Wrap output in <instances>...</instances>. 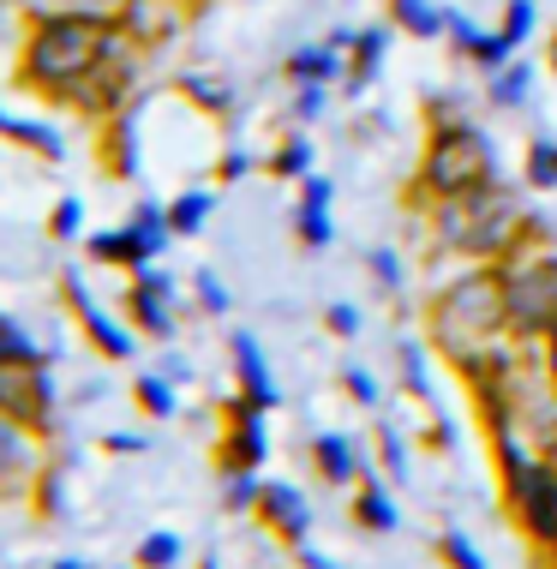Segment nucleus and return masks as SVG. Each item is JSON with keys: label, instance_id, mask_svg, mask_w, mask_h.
<instances>
[{"label": "nucleus", "instance_id": "8", "mask_svg": "<svg viewBox=\"0 0 557 569\" xmlns=\"http://www.w3.org/2000/svg\"><path fill=\"white\" fill-rule=\"evenodd\" d=\"M252 516L265 521V528H270L288 551L312 540V503H306V498H300V486H288V480H265V491H258V510H252Z\"/></svg>", "mask_w": 557, "mask_h": 569}, {"label": "nucleus", "instance_id": "40", "mask_svg": "<svg viewBox=\"0 0 557 569\" xmlns=\"http://www.w3.org/2000/svg\"><path fill=\"white\" fill-rule=\"evenodd\" d=\"M115 7H120V0H72V12H97V19H108Z\"/></svg>", "mask_w": 557, "mask_h": 569}, {"label": "nucleus", "instance_id": "39", "mask_svg": "<svg viewBox=\"0 0 557 569\" xmlns=\"http://www.w3.org/2000/svg\"><path fill=\"white\" fill-rule=\"evenodd\" d=\"M102 450H120V456H138V450H145V438H132V432H108V438H102Z\"/></svg>", "mask_w": 557, "mask_h": 569}, {"label": "nucleus", "instance_id": "38", "mask_svg": "<svg viewBox=\"0 0 557 569\" xmlns=\"http://www.w3.org/2000/svg\"><path fill=\"white\" fill-rule=\"evenodd\" d=\"M324 325H330L336 336H360V312H354V306H330V312H324Z\"/></svg>", "mask_w": 557, "mask_h": 569}, {"label": "nucleus", "instance_id": "42", "mask_svg": "<svg viewBox=\"0 0 557 569\" xmlns=\"http://www.w3.org/2000/svg\"><path fill=\"white\" fill-rule=\"evenodd\" d=\"M539 456H546V461H551V468H557V426H551V432H546V438H539Z\"/></svg>", "mask_w": 557, "mask_h": 569}, {"label": "nucleus", "instance_id": "45", "mask_svg": "<svg viewBox=\"0 0 557 569\" xmlns=\"http://www.w3.org/2000/svg\"><path fill=\"white\" fill-rule=\"evenodd\" d=\"M551 67H557V42H551Z\"/></svg>", "mask_w": 557, "mask_h": 569}, {"label": "nucleus", "instance_id": "21", "mask_svg": "<svg viewBox=\"0 0 557 569\" xmlns=\"http://www.w3.org/2000/svg\"><path fill=\"white\" fill-rule=\"evenodd\" d=\"M396 7V24L408 30V37H438L444 30V12L431 7V0H390Z\"/></svg>", "mask_w": 557, "mask_h": 569}, {"label": "nucleus", "instance_id": "24", "mask_svg": "<svg viewBox=\"0 0 557 569\" xmlns=\"http://www.w3.org/2000/svg\"><path fill=\"white\" fill-rule=\"evenodd\" d=\"M0 366H42L37 342H30L19 325H7V318H0Z\"/></svg>", "mask_w": 557, "mask_h": 569}, {"label": "nucleus", "instance_id": "25", "mask_svg": "<svg viewBox=\"0 0 557 569\" xmlns=\"http://www.w3.org/2000/svg\"><path fill=\"white\" fill-rule=\"evenodd\" d=\"M258 491H265V480H258V473H222V503H228L235 516L258 510Z\"/></svg>", "mask_w": 557, "mask_h": 569}, {"label": "nucleus", "instance_id": "31", "mask_svg": "<svg viewBox=\"0 0 557 569\" xmlns=\"http://www.w3.org/2000/svg\"><path fill=\"white\" fill-rule=\"evenodd\" d=\"M270 168H276V174H288V180H294V174H306V168H312V144H306V138H288V144L276 150V162H270Z\"/></svg>", "mask_w": 557, "mask_h": 569}, {"label": "nucleus", "instance_id": "34", "mask_svg": "<svg viewBox=\"0 0 557 569\" xmlns=\"http://www.w3.org/2000/svg\"><path fill=\"white\" fill-rule=\"evenodd\" d=\"M198 300H205V312H228V295L210 270H198Z\"/></svg>", "mask_w": 557, "mask_h": 569}, {"label": "nucleus", "instance_id": "44", "mask_svg": "<svg viewBox=\"0 0 557 569\" xmlns=\"http://www.w3.org/2000/svg\"><path fill=\"white\" fill-rule=\"evenodd\" d=\"M198 569H222V563H216V558H205V563H198Z\"/></svg>", "mask_w": 557, "mask_h": 569}, {"label": "nucleus", "instance_id": "15", "mask_svg": "<svg viewBox=\"0 0 557 569\" xmlns=\"http://www.w3.org/2000/svg\"><path fill=\"white\" fill-rule=\"evenodd\" d=\"M30 468H37V432L19 426L12 413H0V491L19 486Z\"/></svg>", "mask_w": 557, "mask_h": 569}, {"label": "nucleus", "instance_id": "9", "mask_svg": "<svg viewBox=\"0 0 557 569\" xmlns=\"http://www.w3.org/2000/svg\"><path fill=\"white\" fill-rule=\"evenodd\" d=\"M312 468H318V480L336 486V491H354L371 473L366 456H360V443H354L348 432H318L312 438Z\"/></svg>", "mask_w": 557, "mask_h": 569}, {"label": "nucleus", "instance_id": "12", "mask_svg": "<svg viewBox=\"0 0 557 569\" xmlns=\"http://www.w3.org/2000/svg\"><path fill=\"white\" fill-rule=\"evenodd\" d=\"M67 300H72V318L84 325V336H90V342H97V348L108 353V360H127V353H132V336L120 330L115 318H108L102 306L84 295V282H79V276H67Z\"/></svg>", "mask_w": 557, "mask_h": 569}, {"label": "nucleus", "instance_id": "7", "mask_svg": "<svg viewBox=\"0 0 557 569\" xmlns=\"http://www.w3.org/2000/svg\"><path fill=\"white\" fill-rule=\"evenodd\" d=\"M0 413H12L30 432L54 426V390L42 378V366H0Z\"/></svg>", "mask_w": 557, "mask_h": 569}, {"label": "nucleus", "instance_id": "18", "mask_svg": "<svg viewBox=\"0 0 557 569\" xmlns=\"http://www.w3.org/2000/svg\"><path fill=\"white\" fill-rule=\"evenodd\" d=\"M132 396H138V408H145L150 420H168V413H175V378L138 372V378H132Z\"/></svg>", "mask_w": 557, "mask_h": 569}, {"label": "nucleus", "instance_id": "20", "mask_svg": "<svg viewBox=\"0 0 557 569\" xmlns=\"http://www.w3.org/2000/svg\"><path fill=\"white\" fill-rule=\"evenodd\" d=\"M288 79L294 84H324V79H336V42L330 49H300L288 60Z\"/></svg>", "mask_w": 557, "mask_h": 569}, {"label": "nucleus", "instance_id": "36", "mask_svg": "<svg viewBox=\"0 0 557 569\" xmlns=\"http://www.w3.org/2000/svg\"><path fill=\"white\" fill-rule=\"evenodd\" d=\"M371 276H378L384 288H401V258L396 252H371Z\"/></svg>", "mask_w": 557, "mask_h": 569}, {"label": "nucleus", "instance_id": "37", "mask_svg": "<svg viewBox=\"0 0 557 569\" xmlns=\"http://www.w3.org/2000/svg\"><path fill=\"white\" fill-rule=\"evenodd\" d=\"M294 563H300V569H348V563H336L330 551H318L312 540H306V546H294Z\"/></svg>", "mask_w": 557, "mask_h": 569}, {"label": "nucleus", "instance_id": "41", "mask_svg": "<svg viewBox=\"0 0 557 569\" xmlns=\"http://www.w3.org/2000/svg\"><path fill=\"white\" fill-rule=\"evenodd\" d=\"M546 378H551V390H557V330H546Z\"/></svg>", "mask_w": 557, "mask_h": 569}, {"label": "nucleus", "instance_id": "19", "mask_svg": "<svg viewBox=\"0 0 557 569\" xmlns=\"http://www.w3.org/2000/svg\"><path fill=\"white\" fill-rule=\"evenodd\" d=\"M180 533H168V528H157V533H145V540H138V551H132V563L138 569H175L180 563Z\"/></svg>", "mask_w": 557, "mask_h": 569}, {"label": "nucleus", "instance_id": "30", "mask_svg": "<svg viewBox=\"0 0 557 569\" xmlns=\"http://www.w3.org/2000/svg\"><path fill=\"white\" fill-rule=\"evenodd\" d=\"M528 187H557V144H534L528 150Z\"/></svg>", "mask_w": 557, "mask_h": 569}, {"label": "nucleus", "instance_id": "17", "mask_svg": "<svg viewBox=\"0 0 557 569\" xmlns=\"http://www.w3.org/2000/svg\"><path fill=\"white\" fill-rule=\"evenodd\" d=\"M431 551H438V569H491L486 551H479L461 528H444L438 540H431Z\"/></svg>", "mask_w": 557, "mask_h": 569}, {"label": "nucleus", "instance_id": "11", "mask_svg": "<svg viewBox=\"0 0 557 569\" xmlns=\"http://www.w3.org/2000/svg\"><path fill=\"white\" fill-rule=\"evenodd\" d=\"M168 276L157 270H138V282H132V295H127V312H132V325L145 330V336H157V342H168L175 336V318H168Z\"/></svg>", "mask_w": 557, "mask_h": 569}, {"label": "nucleus", "instance_id": "35", "mask_svg": "<svg viewBox=\"0 0 557 569\" xmlns=\"http://www.w3.org/2000/svg\"><path fill=\"white\" fill-rule=\"evenodd\" d=\"M54 234L60 240L79 234V198H60V204H54Z\"/></svg>", "mask_w": 557, "mask_h": 569}, {"label": "nucleus", "instance_id": "33", "mask_svg": "<svg viewBox=\"0 0 557 569\" xmlns=\"http://www.w3.org/2000/svg\"><path fill=\"white\" fill-rule=\"evenodd\" d=\"M342 383H348V396H354L360 408H378V378H371V372H360V366H348Z\"/></svg>", "mask_w": 557, "mask_h": 569}, {"label": "nucleus", "instance_id": "13", "mask_svg": "<svg viewBox=\"0 0 557 569\" xmlns=\"http://www.w3.org/2000/svg\"><path fill=\"white\" fill-rule=\"evenodd\" d=\"M228 348H235V378H240V396H246V402H252L258 413H270V408H276V378H270V366H265V348H258L246 330L228 336Z\"/></svg>", "mask_w": 557, "mask_h": 569}, {"label": "nucleus", "instance_id": "10", "mask_svg": "<svg viewBox=\"0 0 557 569\" xmlns=\"http://www.w3.org/2000/svg\"><path fill=\"white\" fill-rule=\"evenodd\" d=\"M348 521H354L360 533H371V540H384V533L401 528V510H396L390 486H384L378 473H366V480L348 491Z\"/></svg>", "mask_w": 557, "mask_h": 569}, {"label": "nucleus", "instance_id": "26", "mask_svg": "<svg viewBox=\"0 0 557 569\" xmlns=\"http://www.w3.org/2000/svg\"><path fill=\"white\" fill-rule=\"evenodd\" d=\"M0 132H7V138H19V144H30V150H42V157H60V138H54L49 127H30V120L0 114Z\"/></svg>", "mask_w": 557, "mask_h": 569}, {"label": "nucleus", "instance_id": "6", "mask_svg": "<svg viewBox=\"0 0 557 569\" xmlns=\"http://www.w3.org/2000/svg\"><path fill=\"white\" fill-rule=\"evenodd\" d=\"M270 461V438H265V413L246 396L222 402V443H216V468L222 473H258Z\"/></svg>", "mask_w": 557, "mask_h": 569}, {"label": "nucleus", "instance_id": "28", "mask_svg": "<svg viewBox=\"0 0 557 569\" xmlns=\"http://www.w3.org/2000/svg\"><path fill=\"white\" fill-rule=\"evenodd\" d=\"M378 468L390 473L396 486L408 480V443H401V438L390 432V426H378Z\"/></svg>", "mask_w": 557, "mask_h": 569}, {"label": "nucleus", "instance_id": "23", "mask_svg": "<svg viewBox=\"0 0 557 569\" xmlns=\"http://www.w3.org/2000/svg\"><path fill=\"white\" fill-rule=\"evenodd\" d=\"M378 60H384V30H360V37H354V67H348V84H366L371 72H378Z\"/></svg>", "mask_w": 557, "mask_h": 569}, {"label": "nucleus", "instance_id": "27", "mask_svg": "<svg viewBox=\"0 0 557 569\" xmlns=\"http://www.w3.org/2000/svg\"><path fill=\"white\" fill-rule=\"evenodd\" d=\"M521 97H528V67H516V60H509L504 72H491V102H498V109H516Z\"/></svg>", "mask_w": 557, "mask_h": 569}, {"label": "nucleus", "instance_id": "22", "mask_svg": "<svg viewBox=\"0 0 557 569\" xmlns=\"http://www.w3.org/2000/svg\"><path fill=\"white\" fill-rule=\"evenodd\" d=\"M205 217H210V192H186L168 204V228H175V234H198Z\"/></svg>", "mask_w": 557, "mask_h": 569}, {"label": "nucleus", "instance_id": "32", "mask_svg": "<svg viewBox=\"0 0 557 569\" xmlns=\"http://www.w3.org/2000/svg\"><path fill=\"white\" fill-rule=\"evenodd\" d=\"M528 30H534V7H528V0H509V19H504L509 49H516V42H528Z\"/></svg>", "mask_w": 557, "mask_h": 569}, {"label": "nucleus", "instance_id": "2", "mask_svg": "<svg viewBox=\"0 0 557 569\" xmlns=\"http://www.w3.org/2000/svg\"><path fill=\"white\" fill-rule=\"evenodd\" d=\"M115 49H120V37H115L108 19H97V12H54V19H42L37 30H30L24 79L72 97V90H79Z\"/></svg>", "mask_w": 557, "mask_h": 569}, {"label": "nucleus", "instance_id": "43", "mask_svg": "<svg viewBox=\"0 0 557 569\" xmlns=\"http://www.w3.org/2000/svg\"><path fill=\"white\" fill-rule=\"evenodd\" d=\"M49 569H90V563H84V558H54Z\"/></svg>", "mask_w": 557, "mask_h": 569}, {"label": "nucleus", "instance_id": "46", "mask_svg": "<svg viewBox=\"0 0 557 569\" xmlns=\"http://www.w3.org/2000/svg\"><path fill=\"white\" fill-rule=\"evenodd\" d=\"M132 569H138V563H132Z\"/></svg>", "mask_w": 557, "mask_h": 569}, {"label": "nucleus", "instance_id": "5", "mask_svg": "<svg viewBox=\"0 0 557 569\" xmlns=\"http://www.w3.org/2000/svg\"><path fill=\"white\" fill-rule=\"evenodd\" d=\"M504 300H509V336L534 342L557 330V252H534L504 270Z\"/></svg>", "mask_w": 557, "mask_h": 569}, {"label": "nucleus", "instance_id": "1", "mask_svg": "<svg viewBox=\"0 0 557 569\" xmlns=\"http://www.w3.org/2000/svg\"><path fill=\"white\" fill-rule=\"evenodd\" d=\"M426 330L450 366H479L498 353V336H509V300H504V270H468L431 300Z\"/></svg>", "mask_w": 557, "mask_h": 569}, {"label": "nucleus", "instance_id": "29", "mask_svg": "<svg viewBox=\"0 0 557 569\" xmlns=\"http://www.w3.org/2000/svg\"><path fill=\"white\" fill-rule=\"evenodd\" d=\"M401 383H408L420 402H431V372H426V353L414 342H401Z\"/></svg>", "mask_w": 557, "mask_h": 569}, {"label": "nucleus", "instance_id": "3", "mask_svg": "<svg viewBox=\"0 0 557 569\" xmlns=\"http://www.w3.org/2000/svg\"><path fill=\"white\" fill-rule=\"evenodd\" d=\"M438 246H450L461 258H504L521 234V198L509 187H474L456 198H438V217H431Z\"/></svg>", "mask_w": 557, "mask_h": 569}, {"label": "nucleus", "instance_id": "4", "mask_svg": "<svg viewBox=\"0 0 557 569\" xmlns=\"http://www.w3.org/2000/svg\"><path fill=\"white\" fill-rule=\"evenodd\" d=\"M491 180H498V150H491V138L479 127H468V120H444L426 144L420 187L431 198H456V192L491 187Z\"/></svg>", "mask_w": 557, "mask_h": 569}, {"label": "nucleus", "instance_id": "14", "mask_svg": "<svg viewBox=\"0 0 557 569\" xmlns=\"http://www.w3.org/2000/svg\"><path fill=\"white\" fill-rule=\"evenodd\" d=\"M294 234H300V246H330V180L306 174L300 187V210H294Z\"/></svg>", "mask_w": 557, "mask_h": 569}, {"label": "nucleus", "instance_id": "16", "mask_svg": "<svg viewBox=\"0 0 557 569\" xmlns=\"http://www.w3.org/2000/svg\"><path fill=\"white\" fill-rule=\"evenodd\" d=\"M90 258H102V264H127V270H150V258H157V246H150L138 228H115V234H97L90 240Z\"/></svg>", "mask_w": 557, "mask_h": 569}]
</instances>
